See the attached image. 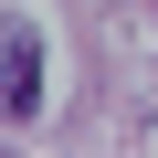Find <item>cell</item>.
<instances>
[{
	"mask_svg": "<svg viewBox=\"0 0 158 158\" xmlns=\"http://www.w3.org/2000/svg\"><path fill=\"white\" fill-rule=\"evenodd\" d=\"M42 106V32L11 11L0 21V116H32Z\"/></svg>",
	"mask_w": 158,
	"mask_h": 158,
	"instance_id": "obj_1",
	"label": "cell"
}]
</instances>
